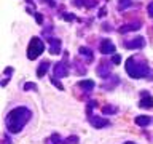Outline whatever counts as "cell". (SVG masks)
I'll return each instance as SVG.
<instances>
[{
  "instance_id": "6da1fadb",
  "label": "cell",
  "mask_w": 153,
  "mask_h": 144,
  "mask_svg": "<svg viewBox=\"0 0 153 144\" xmlns=\"http://www.w3.org/2000/svg\"><path fill=\"white\" fill-rule=\"evenodd\" d=\"M32 112L24 106H19V107L13 109L11 112L7 115V128L10 133H19L21 130L26 127V123L30 120Z\"/></svg>"
},
{
  "instance_id": "7a4b0ae2",
  "label": "cell",
  "mask_w": 153,
  "mask_h": 144,
  "mask_svg": "<svg viewBox=\"0 0 153 144\" xmlns=\"http://www.w3.org/2000/svg\"><path fill=\"white\" fill-rule=\"evenodd\" d=\"M126 72L132 79H142V77H147L150 74V67L143 59L140 58H136V56H131L128 58L126 61Z\"/></svg>"
},
{
  "instance_id": "3957f363",
  "label": "cell",
  "mask_w": 153,
  "mask_h": 144,
  "mask_svg": "<svg viewBox=\"0 0 153 144\" xmlns=\"http://www.w3.org/2000/svg\"><path fill=\"white\" fill-rule=\"evenodd\" d=\"M43 51H45V43H43V40L38 37H32L30 42H29V46H27V58L29 59H35Z\"/></svg>"
},
{
  "instance_id": "277c9868",
  "label": "cell",
  "mask_w": 153,
  "mask_h": 144,
  "mask_svg": "<svg viewBox=\"0 0 153 144\" xmlns=\"http://www.w3.org/2000/svg\"><path fill=\"white\" fill-rule=\"evenodd\" d=\"M53 75H54L56 79L67 77L69 75V67H67V64H64V62H57V64H54V67H53Z\"/></svg>"
},
{
  "instance_id": "5b68a950",
  "label": "cell",
  "mask_w": 153,
  "mask_h": 144,
  "mask_svg": "<svg viewBox=\"0 0 153 144\" xmlns=\"http://www.w3.org/2000/svg\"><path fill=\"white\" fill-rule=\"evenodd\" d=\"M115 46L113 45V42L112 40H108V38H104L102 42H100V45H99V50L102 55H112V53H115Z\"/></svg>"
},
{
  "instance_id": "8992f818",
  "label": "cell",
  "mask_w": 153,
  "mask_h": 144,
  "mask_svg": "<svg viewBox=\"0 0 153 144\" xmlns=\"http://www.w3.org/2000/svg\"><path fill=\"white\" fill-rule=\"evenodd\" d=\"M124 46H126L128 50L143 48V46H145V38H143V37H136V38H132V40H128L126 43H124Z\"/></svg>"
},
{
  "instance_id": "52a82bcc",
  "label": "cell",
  "mask_w": 153,
  "mask_h": 144,
  "mask_svg": "<svg viewBox=\"0 0 153 144\" xmlns=\"http://www.w3.org/2000/svg\"><path fill=\"white\" fill-rule=\"evenodd\" d=\"M89 122L94 128H104V127H108V120L107 118H102V117H96V115H91L89 117Z\"/></svg>"
},
{
  "instance_id": "ba28073f",
  "label": "cell",
  "mask_w": 153,
  "mask_h": 144,
  "mask_svg": "<svg viewBox=\"0 0 153 144\" xmlns=\"http://www.w3.org/2000/svg\"><path fill=\"white\" fill-rule=\"evenodd\" d=\"M140 26H142L140 21H134V22L126 24V26H121L118 29V32L120 34H126V32H131V31H137V29H140Z\"/></svg>"
},
{
  "instance_id": "9c48e42d",
  "label": "cell",
  "mask_w": 153,
  "mask_h": 144,
  "mask_svg": "<svg viewBox=\"0 0 153 144\" xmlns=\"http://www.w3.org/2000/svg\"><path fill=\"white\" fill-rule=\"evenodd\" d=\"M50 53L51 55H59L61 53V40L59 38H50Z\"/></svg>"
},
{
  "instance_id": "30bf717a",
  "label": "cell",
  "mask_w": 153,
  "mask_h": 144,
  "mask_svg": "<svg viewBox=\"0 0 153 144\" xmlns=\"http://www.w3.org/2000/svg\"><path fill=\"white\" fill-rule=\"evenodd\" d=\"M143 96H145V98H142L139 101V106H140V107H145V109H152L153 107V98L148 93H143Z\"/></svg>"
},
{
  "instance_id": "8fae6325",
  "label": "cell",
  "mask_w": 153,
  "mask_h": 144,
  "mask_svg": "<svg viewBox=\"0 0 153 144\" xmlns=\"http://www.w3.org/2000/svg\"><path fill=\"white\" fill-rule=\"evenodd\" d=\"M110 67H108V64H100L99 67H97V75H100V77H104V79H107V77H110L112 74H110Z\"/></svg>"
},
{
  "instance_id": "7c38bea8",
  "label": "cell",
  "mask_w": 153,
  "mask_h": 144,
  "mask_svg": "<svg viewBox=\"0 0 153 144\" xmlns=\"http://www.w3.org/2000/svg\"><path fill=\"white\" fill-rule=\"evenodd\" d=\"M136 125H139V127H148V125L152 123V117H147V115H139V117H136Z\"/></svg>"
},
{
  "instance_id": "4fadbf2b",
  "label": "cell",
  "mask_w": 153,
  "mask_h": 144,
  "mask_svg": "<svg viewBox=\"0 0 153 144\" xmlns=\"http://www.w3.org/2000/svg\"><path fill=\"white\" fill-rule=\"evenodd\" d=\"M80 55H83L86 59L85 61H88V62H93V59H94V55H93V51L89 50V48H86V46H80Z\"/></svg>"
},
{
  "instance_id": "5bb4252c",
  "label": "cell",
  "mask_w": 153,
  "mask_h": 144,
  "mask_svg": "<svg viewBox=\"0 0 153 144\" xmlns=\"http://www.w3.org/2000/svg\"><path fill=\"white\" fill-rule=\"evenodd\" d=\"M76 85H78L81 90H85V91H91V90L94 88L96 83H94V80H81V82H78Z\"/></svg>"
},
{
  "instance_id": "9a60e30c",
  "label": "cell",
  "mask_w": 153,
  "mask_h": 144,
  "mask_svg": "<svg viewBox=\"0 0 153 144\" xmlns=\"http://www.w3.org/2000/svg\"><path fill=\"white\" fill-rule=\"evenodd\" d=\"M48 69H50V62H48V61L42 62V64L38 66V69H37V77H40V79H42V77L48 72Z\"/></svg>"
},
{
  "instance_id": "2e32d148",
  "label": "cell",
  "mask_w": 153,
  "mask_h": 144,
  "mask_svg": "<svg viewBox=\"0 0 153 144\" xmlns=\"http://www.w3.org/2000/svg\"><path fill=\"white\" fill-rule=\"evenodd\" d=\"M72 3L76 5V7H83V5H86V7H88V5H91V7H94V5H96L94 0H93V2H88V0H72Z\"/></svg>"
},
{
  "instance_id": "e0dca14e",
  "label": "cell",
  "mask_w": 153,
  "mask_h": 144,
  "mask_svg": "<svg viewBox=\"0 0 153 144\" xmlns=\"http://www.w3.org/2000/svg\"><path fill=\"white\" fill-rule=\"evenodd\" d=\"M117 112V107H113V106H104L102 107V114H115Z\"/></svg>"
},
{
  "instance_id": "ac0fdd59",
  "label": "cell",
  "mask_w": 153,
  "mask_h": 144,
  "mask_svg": "<svg viewBox=\"0 0 153 144\" xmlns=\"http://www.w3.org/2000/svg\"><path fill=\"white\" fill-rule=\"evenodd\" d=\"M129 5H131V0H120V2H118V8L124 10V8H128Z\"/></svg>"
},
{
  "instance_id": "d6986e66",
  "label": "cell",
  "mask_w": 153,
  "mask_h": 144,
  "mask_svg": "<svg viewBox=\"0 0 153 144\" xmlns=\"http://www.w3.org/2000/svg\"><path fill=\"white\" fill-rule=\"evenodd\" d=\"M48 142H50V144H59V142H61V139H59V134H53V136H51V139H50Z\"/></svg>"
},
{
  "instance_id": "ffe728a7",
  "label": "cell",
  "mask_w": 153,
  "mask_h": 144,
  "mask_svg": "<svg viewBox=\"0 0 153 144\" xmlns=\"http://www.w3.org/2000/svg\"><path fill=\"white\" fill-rule=\"evenodd\" d=\"M65 142L67 144H76V142H78V138H76V136H70V138L65 139Z\"/></svg>"
},
{
  "instance_id": "44dd1931",
  "label": "cell",
  "mask_w": 153,
  "mask_h": 144,
  "mask_svg": "<svg viewBox=\"0 0 153 144\" xmlns=\"http://www.w3.org/2000/svg\"><path fill=\"white\" fill-rule=\"evenodd\" d=\"M112 62H113V64H120V62H121V56H120V55H113L112 56Z\"/></svg>"
},
{
  "instance_id": "7402d4cb",
  "label": "cell",
  "mask_w": 153,
  "mask_h": 144,
  "mask_svg": "<svg viewBox=\"0 0 153 144\" xmlns=\"http://www.w3.org/2000/svg\"><path fill=\"white\" fill-rule=\"evenodd\" d=\"M51 82H53V83H54V85H56V86H57V88H59V90H64V86L61 85V82L57 80L56 77H53V79H51Z\"/></svg>"
},
{
  "instance_id": "603a6c76",
  "label": "cell",
  "mask_w": 153,
  "mask_h": 144,
  "mask_svg": "<svg viewBox=\"0 0 153 144\" xmlns=\"http://www.w3.org/2000/svg\"><path fill=\"white\" fill-rule=\"evenodd\" d=\"M62 18H64V19H69V21H75V19H76V16H75V14H69V13L62 14Z\"/></svg>"
},
{
  "instance_id": "cb8c5ba5",
  "label": "cell",
  "mask_w": 153,
  "mask_h": 144,
  "mask_svg": "<svg viewBox=\"0 0 153 144\" xmlns=\"http://www.w3.org/2000/svg\"><path fill=\"white\" fill-rule=\"evenodd\" d=\"M148 16H150V18H153V2H150V3H148Z\"/></svg>"
},
{
  "instance_id": "d4e9b609",
  "label": "cell",
  "mask_w": 153,
  "mask_h": 144,
  "mask_svg": "<svg viewBox=\"0 0 153 144\" xmlns=\"http://www.w3.org/2000/svg\"><path fill=\"white\" fill-rule=\"evenodd\" d=\"M24 90H37V88H35V85H33V83H26V85H24Z\"/></svg>"
},
{
  "instance_id": "484cf974",
  "label": "cell",
  "mask_w": 153,
  "mask_h": 144,
  "mask_svg": "<svg viewBox=\"0 0 153 144\" xmlns=\"http://www.w3.org/2000/svg\"><path fill=\"white\" fill-rule=\"evenodd\" d=\"M35 19H37V22H38V24H42V22H43V16H42V14H38V13L35 14Z\"/></svg>"
},
{
  "instance_id": "4316f807",
  "label": "cell",
  "mask_w": 153,
  "mask_h": 144,
  "mask_svg": "<svg viewBox=\"0 0 153 144\" xmlns=\"http://www.w3.org/2000/svg\"><path fill=\"white\" fill-rule=\"evenodd\" d=\"M11 72H13V69H11V67H7V69H5V75H7V77H10V75H11Z\"/></svg>"
},
{
  "instance_id": "83f0119b",
  "label": "cell",
  "mask_w": 153,
  "mask_h": 144,
  "mask_svg": "<svg viewBox=\"0 0 153 144\" xmlns=\"http://www.w3.org/2000/svg\"><path fill=\"white\" fill-rule=\"evenodd\" d=\"M99 16H100V18L105 16V10H100V11H99Z\"/></svg>"
},
{
  "instance_id": "f1b7e54d",
  "label": "cell",
  "mask_w": 153,
  "mask_h": 144,
  "mask_svg": "<svg viewBox=\"0 0 153 144\" xmlns=\"http://www.w3.org/2000/svg\"><path fill=\"white\" fill-rule=\"evenodd\" d=\"M7 83H8V79H5V80L2 82V86H7Z\"/></svg>"
},
{
  "instance_id": "f546056e",
  "label": "cell",
  "mask_w": 153,
  "mask_h": 144,
  "mask_svg": "<svg viewBox=\"0 0 153 144\" xmlns=\"http://www.w3.org/2000/svg\"><path fill=\"white\" fill-rule=\"evenodd\" d=\"M124 144H136V142H132V141H128V142H124Z\"/></svg>"
}]
</instances>
